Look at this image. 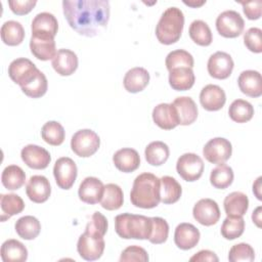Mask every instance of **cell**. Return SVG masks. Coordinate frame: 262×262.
<instances>
[{
  "label": "cell",
  "instance_id": "1",
  "mask_svg": "<svg viewBox=\"0 0 262 262\" xmlns=\"http://www.w3.org/2000/svg\"><path fill=\"white\" fill-rule=\"evenodd\" d=\"M63 15L70 27L85 37H95L107 26L111 7L107 0H64Z\"/></svg>",
  "mask_w": 262,
  "mask_h": 262
},
{
  "label": "cell",
  "instance_id": "2",
  "mask_svg": "<svg viewBox=\"0 0 262 262\" xmlns=\"http://www.w3.org/2000/svg\"><path fill=\"white\" fill-rule=\"evenodd\" d=\"M161 181L155 174L144 172L133 181L130 192L132 205L141 209H152L161 202Z\"/></svg>",
  "mask_w": 262,
  "mask_h": 262
},
{
  "label": "cell",
  "instance_id": "3",
  "mask_svg": "<svg viewBox=\"0 0 262 262\" xmlns=\"http://www.w3.org/2000/svg\"><path fill=\"white\" fill-rule=\"evenodd\" d=\"M151 228V217L123 213L115 218V230L120 237L125 239H148Z\"/></svg>",
  "mask_w": 262,
  "mask_h": 262
},
{
  "label": "cell",
  "instance_id": "4",
  "mask_svg": "<svg viewBox=\"0 0 262 262\" xmlns=\"http://www.w3.org/2000/svg\"><path fill=\"white\" fill-rule=\"evenodd\" d=\"M184 27V14L178 7H168L161 15L157 27L156 36L160 43L171 45L176 43L182 34Z\"/></svg>",
  "mask_w": 262,
  "mask_h": 262
},
{
  "label": "cell",
  "instance_id": "5",
  "mask_svg": "<svg viewBox=\"0 0 262 262\" xmlns=\"http://www.w3.org/2000/svg\"><path fill=\"white\" fill-rule=\"evenodd\" d=\"M105 243L103 236L86 230L79 236L77 251L80 257L86 261H95L99 259L104 251Z\"/></svg>",
  "mask_w": 262,
  "mask_h": 262
},
{
  "label": "cell",
  "instance_id": "6",
  "mask_svg": "<svg viewBox=\"0 0 262 262\" xmlns=\"http://www.w3.org/2000/svg\"><path fill=\"white\" fill-rule=\"evenodd\" d=\"M100 145V138L93 130L81 129L71 139L72 150L81 158H88L94 155Z\"/></svg>",
  "mask_w": 262,
  "mask_h": 262
},
{
  "label": "cell",
  "instance_id": "7",
  "mask_svg": "<svg viewBox=\"0 0 262 262\" xmlns=\"http://www.w3.org/2000/svg\"><path fill=\"white\" fill-rule=\"evenodd\" d=\"M216 29L225 38H236L245 29V20L235 10H225L216 18Z\"/></svg>",
  "mask_w": 262,
  "mask_h": 262
},
{
  "label": "cell",
  "instance_id": "8",
  "mask_svg": "<svg viewBox=\"0 0 262 262\" xmlns=\"http://www.w3.org/2000/svg\"><path fill=\"white\" fill-rule=\"evenodd\" d=\"M204 162L200 156L193 152H186L180 156L176 163V170L179 176L188 182L196 181L204 172Z\"/></svg>",
  "mask_w": 262,
  "mask_h": 262
},
{
  "label": "cell",
  "instance_id": "9",
  "mask_svg": "<svg viewBox=\"0 0 262 262\" xmlns=\"http://www.w3.org/2000/svg\"><path fill=\"white\" fill-rule=\"evenodd\" d=\"M40 72L33 61L28 58L19 57L8 66V75L10 79L21 87L28 85Z\"/></svg>",
  "mask_w": 262,
  "mask_h": 262
},
{
  "label": "cell",
  "instance_id": "10",
  "mask_svg": "<svg viewBox=\"0 0 262 262\" xmlns=\"http://www.w3.org/2000/svg\"><path fill=\"white\" fill-rule=\"evenodd\" d=\"M232 154V145L229 140L223 137H215L210 139L203 148L205 159L216 165L224 164Z\"/></svg>",
  "mask_w": 262,
  "mask_h": 262
},
{
  "label": "cell",
  "instance_id": "11",
  "mask_svg": "<svg viewBox=\"0 0 262 262\" xmlns=\"http://www.w3.org/2000/svg\"><path fill=\"white\" fill-rule=\"evenodd\" d=\"M77 165L69 157H61L56 160L53 166V175L56 184L61 189H70L77 178Z\"/></svg>",
  "mask_w": 262,
  "mask_h": 262
},
{
  "label": "cell",
  "instance_id": "12",
  "mask_svg": "<svg viewBox=\"0 0 262 262\" xmlns=\"http://www.w3.org/2000/svg\"><path fill=\"white\" fill-rule=\"evenodd\" d=\"M193 218L204 226L216 224L220 219L218 204L212 199H201L192 209Z\"/></svg>",
  "mask_w": 262,
  "mask_h": 262
},
{
  "label": "cell",
  "instance_id": "13",
  "mask_svg": "<svg viewBox=\"0 0 262 262\" xmlns=\"http://www.w3.org/2000/svg\"><path fill=\"white\" fill-rule=\"evenodd\" d=\"M234 62L232 57L224 52V51H217L213 53L207 63V70L211 77L219 80L227 79L233 70Z\"/></svg>",
  "mask_w": 262,
  "mask_h": 262
},
{
  "label": "cell",
  "instance_id": "14",
  "mask_svg": "<svg viewBox=\"0 0 262 262\" xmlns=\"http://www.w3.org/2000/svg\"><path fill=\"white\" fill-rule=\"evenodd\" d=\"M30 49L32 54L40 60L52 59L56 54L54 37L44 34H32Z\"/></svg>",
  "mask_w": 262,
  "mask_h": 262
},
{
  "label": "cell",
  "instance_id": "15",
  "mask_svg": "<svg viewBox=\"0 0 262 262\" xmlns=\"http://www.w3.org/2000/svg\"><path fill=\"white\" fill-rule=\"evenodd\" d=\"M23 162L32 169L41 170L48 167L51 156L47 149L36 144H28L20 151Z\"/></svg>",
  "mask_w": 262,
  "mask_h": 262
},
{
  "label": "cell",
  "instance_id": "16",
  "mask_svg": "<svg viewBox=\"0 0 262 262\" xmlns=\"http://www.w3.org/2000/svg\"><path fill=\"white\" fill-rule=\"evenodd\" d=\"M200 102L206 111L216 112L224 106L226 102V94L220 86L208 84L201 90Z\"/></svg>",
  "mask_w": 262,
  "mask_h": 262
},
{
  "label": "cell",
  "instance_id": "17",
  "mask_svg": "<svg viewBox=\"0 0 262 262\" xmlns=\"http://www.w3.org/2000/svg\"><path fill=\"white\" fill-rule=\"evenodd\" d=\"M26 193L34 203L41 204L46 202L51 193L49 180L43 175L31 176L26 185Z\"/></svg>",
  "mask_w": 262,
  "mask_h": 262
},
{
  "label": "cell",
  "instance_id": "18",
  "mask_svg": "<svg viewBox=\"0 0 262 262\" xmlns=\"http://www.w3.org/2000/svg\"><path fill=\"white\" fill-rule=\"evenodd\" d=\"M104 191V185L101 180H99L96 177H86L82 182L80 183L78 194L79 199L90 205H94L97 203H100V200L102 198Z\"/></svg>",
  "mask_w": 262,
  "mask_h": 262
},
{
  "label": "cell",
  "instance_id": "19",
  "mask_svg": "<svg viewBox=\"0 0 262 262\" xmlns=\"http://www.w3.org/2000/svg\"><path fill=\"white\" fill-rule=\"evenodd\" d=\"M201 237L200 230L191 223L183 222L177 225L174 232V243L181 250L194 248Z\"/></svg>",
  "mask_w": 262,
  "mask_h": 262
},
{
  "label": "cell",
  "instance_id": "20",
  "mask_svg": "<svg viewBox=\"0 0 262 262\" xmlns=\"http://www.w3.org/2000/svg\"><path fill=\"white\" fill-rule=\"evenodd\" d=\"M152 120L155 124L164 130L174 129L179 125L176 108L172 103H160L152 110Z\"/></svg>",
  "mask_w": 262,
  "mask_h": 262
},
{
  "label": "cell",
  "instance_id": "21",
  "mask_svg": "<svg viewBox=\"0 0 262 262\" xmlns=\"http://www.w3.org/2000/svg\"><path fill=\"white\" fill-rule=\"evenodd\" d=\"M52 68L60 76H71L78 68V56L70 49H59L51 61Z\"/></svg>",
  "mask_w": 262,
  "mask_h": 262
},
{
  "label": "cell",
  "instance_id": "22",
  "mask_svg": "<svg viewBox=\"0 0 262 262\" xmlns=\"http://www.w3.org/2000/svg\"><path fill=\"white\" fill-rule=\"evenodd\" d=\"M239 90L250 97H259L262 95V78L258 71H243L237 79Z\"/></svg>",
  "mask_w": 262,
  "mask_h": 262
},
{
  "label": "cell",
  "instance_id": "23",
  "mask_svg": "<svg viewBox=\"0 0 262 262\" xmlns=\"http://www.w3.org/2000/svg\"><path fill=\"white\" fill-rule=\"evenodd\" d=\"M176 108L179 125L187 126L192 124L198 118V106L194 100L189 96H179L174 99L172 102Z\"/></svg>",
  "mask_w": 262,
  "mask_h": 262
},
{
  "label": "cell",
  "instance_id": "24",
  "mask_svg": "<svg viewBox=\"0 0 262 262\" xmlns=\"http://www.w3.org/2000/svg\"><path fill=\"white\" fill-rule=\"evenodd\" d=\"M113 162L119 171L130 173L138 169L140 165V157L134 148L124 147L114 154Z\"/></svg>",
  "mask_w": 262,
  "mask_h": 262
},
{
  "label": "cell",
  "instance_id": "25",
  "mask_svg": "<svg viewBox=\"0 0 262 262\" xmlns=\"http://www.w3.org/2000/svg\"><path fill=\"white\" fill-rule=\"evenodd\" d=\"M149 73L141 67L130 69L124 77L123 84L125 89L130 93H137L142 91L149 83Z\"/></svg>",
  "mask_w": 262,
  "mask_h": 262
},
{
  "label": "cell",
  "instance_id": "26",
  "mask_svg": "<svg viewBox=\"0 0 262 262\" xmlns=\"http://www.w3.org/2000/svg\"><path fill=\"white\" fill-rule=\"evenodd\" d=\"M223 207L228 217H243L249 208V199L242 191H232L227 194Z\"/></svg>",
  "mask_w": 262,
  "mask_h": 262
},
{
  "label": "cell",
  "instance_id": "27",
  "mask_svg": "<svg viewBox=\"0 0 262 262\" xmlns=\"http://www.w3.org/2000/svg\"><path fill=\"white\" fill-rule=\"evenodd\" d=\"M195 81L191 68H176L169 71V84L176 91L190 89Z\"/></svg>",
  "mask_w": 262,
  "mask_h": 262
},
{
  "label": "cell",
  "instance_id": "28",
  "mask_svg": "<svg viewBox=\"0 0 262 262\" xmlns=\"http://www.w3.org/2000/svg\"><path fill=\"white\" fill-rule=\"evenodd\" d=\"M32 34H44L55 37L58 30L56 17L50 12H40L32 20Z\"/></svg>",
  "mask_w": 262,
  "mask_h": 262
},
{
  "label": "cell",
  "instance_id": "29",
  "mask_svg": "<svg viewBox=\"0 0 262 262\" xmlns=\"http://www.w3.org/2000/svg\"><path fill=\"white\" fill-rule=\"evenodd\" d=\"M1 258L4 262H25L28 259V250L19 241L10 238L1 246Z\"/></svg>",
  "mask_w": 262,
  "mask_h": 262
},
{
  "label": "cell",
  "instance_id": "30",
  "mask_svg": "<svg viewBox=\"0 0 262 262\" xmlns=\"http://www.w3.org/2000/svg\"><path fill=\"white\" fill-rule=\"evenodd\" d=\"M14 228L19 237L26 241H32L39 235L41 231V223L36 217L27 215L17 219Z\"/></svg>",
  "mask_w": 262,
  "mask_h": 262
},
{
  "label": "cell",
  "instance_id": "31",
  "mask_svg": "<svg viewBox=\"0 0 262 262\" xmlns=\"http://www.w3.org/2000/svg\"><path fill=\"white\" fill-rule=\"evenodd\" d=\"M0 34L4 44L8 46H16L24 41L25 29L19 21L7 20L2 25Z\"/></svg>",
  "mask_w": 262,
  "mask_h": 262
},
{
  "label": "cell",
  "instance_id": "32",
  "mask_svg": "<svg viewBox=\"0 0 262 262\" xmlns=\"http://www.w3.org/2000/svg\"><path fill=\"white\" fill-rule=\"evenodd\" d=\"M161 181V202L166 205L174 204L176 203L181 194H182V188L179 182L172 176H163L160 178Z\"/></svg>",
  "mask_w": 262,
  "mask_h": 262
},
{
  "label": "cell",
  "instance_id": "33",
  "mask_svg": "<svg viewBox=\"0 0 262 262\" xmlns=\"http://www.w3.org/2000/svg\"><path fill=\"white\" fill-rule=\"evenodd\" d=\"M26 181L25 171L17 165H9L1 174V182L8 190L19 189Z\"/></svg>",
  "mask_w": 262,
  "mask_h": 262
},
{
  "label": "cell",
  "instance_id": "34",
  "mask_svg": "<svg viewBox=\"0 0 262 262\" xmlns=\"http://www.w3.org/2000/svg\"><path fill=\"white\" fill-rule=\"evenodd\" d=\"M123 202L124 193L118 184L107 183L104 185V191L100 200V205L103 209L108 211L118 210L122 207Z\"/></svg>",
  "mask_w": 262,
  "mask_h": 262
},
{
  "label": "cell",
  "instance_id": "35",
  "mask_svg": "<svg viewBox=\"0 0 262 262\" xmlns=\"http://www.w3.org/2000/svg\"><path fill=\"white\" fill-rule=\"evenodd\" d=\"M0 208H1V220L5 221L13 215L19 214L25 209V203L23 199L15 193H7L0 195Z\"/></svg>",
  "mask_w": 262,
  "mask_h": 262
},
{
  "label": "cell",
  "instance_id": "36",
  "mask_svg": "<svg viewBox=\"0 0 262 262\" xmlns=\"http://www.w3.org/2000/svg\"><path fill=\"white\" fill-rule=\"evenodd\" d=\"M169 146L163 141H152L145 147L144 156L146 162L151 166H161L169 158Z\"/></svg>",
  "mask_w": 262,
  "mask_h": 262
},
{
  "label": "cell",
  "instance_id": "37",
  "mask_svg": "<svg viewBox=\"0 0 262 262\" xmlns=\"http://www.w3.org/2000/svg\"><path fill=\"white\" fill-rule=\"evenodd\" d=\"M190 39L200 46H209L213 41V35L208 24L202 19L193 20L189 26Z\"/></svg>",
  "mask_w": 262,
  "mask_h": 262
},
{
  "label": "cell",
  "instance_id": "38",
  "mask_svg": "<svg viewBox=\"0 0 262 262\" xmlns=\"http://www.w3.org/2000/svg\"><path fill=\"white\" fill-rule=\"evenodd\" d=\"M228 115L236 123H247L254 116V107L245 99H235L229 105Z\"/></svg>",
  "mask_w": 262,
  "mask_h": 262
},
{
  "label": "cell",
  "instance_id": "39",
  "mask_svg": "<svg viewBox=\"0 0 262 262\" xmlns=\"http://www.w3.org/2000/svg\"><path fill=\"white\" fill-rule=\"evenodd\" d=\"M42 139L50 145H60L66 137V131L62 125L56 121L46 122L41 129Z\"/></svg>",
  "mask_w": 262,
  "mask_h": 262
},
{
  "label": "cell",
  "instance_id": "40",
  "mask_svg": "<svg viewBox=\"0 0 262 262\" xmlns=\"http://www.w3.org/2000/svg\"><path fill=\"white\" fill-rule=\"evenodd\" d=\"M233 177L232 168L225 164H220L211 171L210 182L215 188L225 189L232 183Z\"/></svg>",
  "mask_w": 262,
  "mask_h": 262
},
{
  "label": "cell",
  "instance_id": "41",
  "mask_svg": "<svg viewBox=\"0 0 262 262\" xmlns=\"http://www.w3.org/2000/svg\"><path fill=\"white\" fill-rule=\"evenodd\" d=\"M166 68L171 71L176 68H193L194 60L192 55L183 49H176L168 53L166 56Z\"/></svg>",
  "mask_w": 262,
  "mask_h": 262
},
{
  "label": "cell",
  "instance_id": "42",
  "mask_svg": "<svg viewBox=\"0 0 262 262\" xmlns=\"http://www.w3.org/2000/svg\"><path fill=\"white\" fill-rule=\"evenodd\" d=\"M245 230V220L243 217H226L221 225V235L225 239H235Z\"/></svg>",
  "mask_w": 262,
  "mask_h": 262
},
{
  "label": "cell",
  "instance_id": "43",
  "mask_svg": "<svg viewBox=\"0 0 262 262\" xmlns=\"http://www.w3.org/2000/svg\"><path fill=\"white\" fill-rule=\"evenodd\" d=\"M48 88V82L46 76L40 71L38 75L26 86L21 87V91L29 97L39 98L43 96Z\"/></svg>",
  "mask_w": 262,
  "mask_h": 262
},
{
  "label": "cell",
  "instance_id": "44",
  "mask_svg": "<svg viewBox=\"0 0 262 262\" xmlns=\"http://www.w3.org/2000/svg\"><path fill=\"white\" fill-rule=\"evenodd\" d=\"M255 259V251L251 245L239 243L231 247L228 253V260L230 262H252Z\"/></svg>",
  "mask_w": 262,
  "mask_h": 262
},
{
  "label": "cell",
  "instance_id": "45",
  "mask_svg": "<svg viewBox=\"0 0 262 262\" xmlns=\"http://www.w3.org/2000/svg\"><path fill=\"white\" fill-rule=\"evenodd\" d=\"M152 228L148 241L151 244L160 245L164 244L169 235V225L168 222L161 217H151Z\"/></svg>",
  "mask_w": 262,
  "mask_h": 262
},
{
  "label": "cell",
  "instance_id": "46",
  "mask_svg": "<svg viewBox=\"0 0 262 262\" xmlns=\"http://www.w3.org/2000/svg\"><path fill=\"white\" fill-rule=\"evenodd\" d=\"M244 43L246 47L254 52L261 53L262 52V31L259 28H250L244 34Z\"/></svg>",
  "mask_w": 262,
  "mask_h": 262
},
{
  "label": "cell",
  "instance_id": "47",
  "mask_svg": "<svg viewBox=\"0 0 262 262\" xmlns=\"http://www.w3.org/2000/svg\"><path fill=\"white\" fill-rule=\"evenodd\" d=\"M149 260L147 252L139 247V246H130L127 247L121 254L120 256V261L121 262H126V261H139V262H147Z\"/></svg>",
  "mask_w": 262,
  "mask_h": 262
},
{
  "label": "cell",
  "instance_id": "48",
  "mask_svg": "<svg viewBox=\"0 0 262 262\" xmlns=\"http://www.w3.org/2000/svg\"><path fill=\"white\" fill-rule=\"evenodd\" d=\"M107 219L100 212H94L90 218V221L86 225V230L96 232L102 236L105 235L107 231Z\"/></svg>",
  "mask_w": 262,
  "mask_h": 262
},
{
  "label": "cell",
  "instance_id": "49",
  "mask_svg": "<svg viewBox=\"0 0 262 262\" xmlns=\"http://www.w3.org/2000/svg\"><path fill=\"white\" fill-rule=\"evenodd\" d=\"M37 4L36 0H9L8 5L16 15L28 14Z\"/></svg>",
  "mask_w": 262,
  "mask_h": 262
},
{
  "label": "cell",
  "instance_id": "50",
  "mask_svg": "<svg viewBox=\"0 0 262 262\" xmlns=\"http://www.w3.org/2000/svg\"><path fill=\"white\" fill-rule=\"evenodd\" d=\"M243 5L244 13L246 14L247 18L251 20H255L260 18L261 16V7H262V1L261 0H254V1H248V2H239Z\"/></svg>",
  "mask_w": 262,
  "mask_h": 262
},
{
  "label": "cell",
  "instance_id": "51",
  "mask_svg": "<svg viewBox=\"0 0 262 262\" xmlns=\"http://www.w3.org/2000/svg\"><path fill=\"white\" fill-rule=\"evenodd\" d=\"M189 260L190 261H200V262H204V261L218 262L219 259L214 252H212L210 250H201L196 254H194Z\"/></svg>",
  "mask_w": 262,
  "mask_h": 262
},
{
  "label": "cell",
  "instance_id": "52",
  "mask_svg": "<svg viewBox=\"0 0 262 262\" xmlns=\"http://www.w3.org/2000/svg\"><path fill=\"white\" fill-rule=\"evenodd\" d=\"M252 220L258 227H261V206L257 207L256 210L253 211Z\"/></svg>",
  "mask_w": 262,
  "mask_h": 262
},
{
  "label": "cell",
  "instance_id": "53",
  "mask_svg": "<svg viewBox=\"0 0 262 262\" xmlns=\"http://www.w3.org/2000/svg\"><path fill=\"white\" fill-rule=\"evenodd\" d=\"M261 179H262V177L260 176V177H258V178L256 179L255 183H253V192L255 193L256 198H257L259 201L262 200V198H261V192H260V188H261Z\"/></svg>",
  "mask_w": 262,
  "mask_h": 262
},
{
  "label": "cell",
  "instance_id": "54",
  "mask_svg": "<svg viewBox=\"0 0 262 262\" xmlns=\"http://www.w3.org/2000/svg\"><path fill=\"white\" fill-rule=\"evenodd\" d=\"M183 3L185 4V5H188V6H190V7H194V8H196V7H200V6H202L203 4H205L206 3V1H200V2H195V1H183Z\"/></svg>",
  "mask_w": 262,
  "mask_h": 262
}]
</instances>
